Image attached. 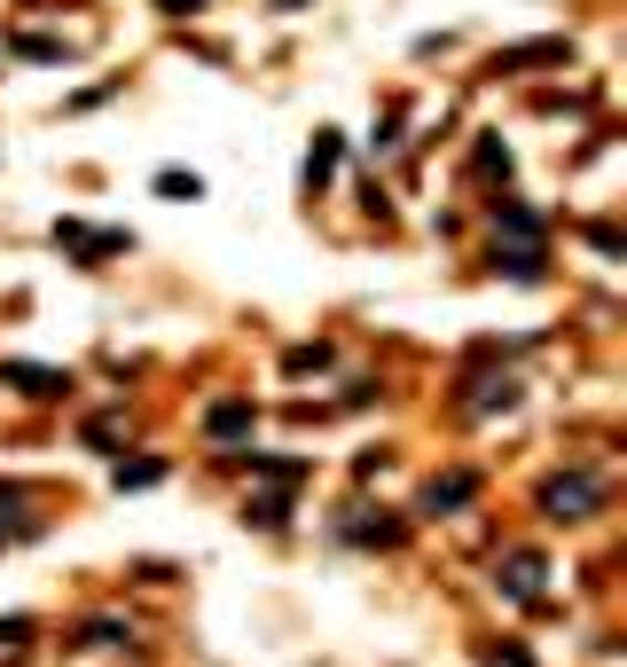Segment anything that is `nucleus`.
I'll return each instance as SVG.
<instances>
[{"instance_id":"f257e3e1","label":"nucleus","mask_w":627,"mask_h":667,"mask_svg":"<svg viewBox=\"0 0 627 667\" xmlns=\"http://www.w3.org/2000/svg\"><path fill=\"white\" fill-rule=\"evenodd\" d=\"M542 503H550L557 519H588V511H596V487H588V479L573 471L565 487H542Z\"/></svg>"},{"instance_id":"f03ea898","label":"nucleus","mask_w":627,"mask_h":667,"mask_svg":"<svg viewBox=\"0 0 627 667\" xmlns=\"http://www.w3.org/2000/svg\"><path fill=\"white\" fill-rule=\"evenodd\" d=\"M251 425H259V408H243V400H220V408H212V425H205V432H212V440H243Z\"/></svg>"},{"instance_id":"7ed1b4c3","label":"nucleus","mask_w":627,"mask_h":667,"mask_svg":"<svg viewBox=\"0 0 627 667\" xmlns=\"http://www.w3.org/2000/svg\"><path fill=\"white\" fill-rule=\"evenodd\" d=\"M471 503V479L463 471H447V487H424V511H463Z\"/></svg>"},{"instance_id":"20e7f679","label":"nucleus","mask_w":627,"mask_h":667,"mask_svg":"<svg viewBox=\"0 0 627 667\" xmlns=\"http://www.w3.org/2000/svg\"><path fill=\"white\" fill-rule=\"evenodd\" d=\"M502 581H510L518 597H533V590H542V557H533V550H525V557H510V573H502Z\"/></svg>"},{"instance_id":"39448f33","label":"nucleus","mask_w":627,"mask_h":667,"mask_svg":"<svg viewBox=\"0 0 627 667\" xmlns=\"http://www.w3.org/2000/svg\"><path fill=\"white\" fill-rule=\"evenodd\" d=\"M165 479V463L157 456H142V463H118V487H157Z\"/></svg>"}]
</instances>
